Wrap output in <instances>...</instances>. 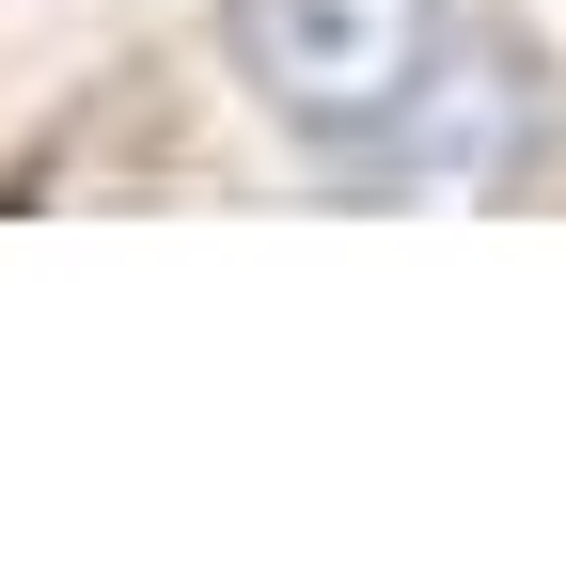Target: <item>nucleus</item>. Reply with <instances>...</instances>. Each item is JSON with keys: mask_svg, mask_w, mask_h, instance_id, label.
Wrapping results in <instances>:
<instances>
[{"mask_svg": "<svg viewBox=\"0 0 566 566\" xmlns=\"http://www.w3.org/2000/svg\"><path fill=\"white\" fill-rule=\"evenodd\" d=\"M237 95L363 189H472L520 142V80L472 0H221Z\"/></svg>", "mask_w": 566, "mask_h": 566, "instance_id": "nucleus-1", "label": "nucleus"}]
</instances>
